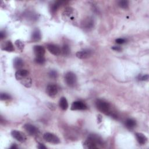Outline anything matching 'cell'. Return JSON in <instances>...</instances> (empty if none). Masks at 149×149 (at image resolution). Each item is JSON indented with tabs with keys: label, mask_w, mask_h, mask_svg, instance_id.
Listing matches in <instances>:
<instances>
[{
	"label": "cell",
	"mask_w": 149,
	"mask_h": 149,
	"mask_svg": "<svg viewBox=\"0 0 149 149\" xmlns=\"http://www.w3.org/2000/svg\"><path fill=\"white\" fill-rule=\"evenodd\" d=\"M96 106L97 108L103 114L110 115L111 113L110 110L111 106L110 104L105 100L98 99L96 102Z\"/></svg>",
	"instance_id": "3"
},
{
	"label": "cell",
	"mask_w": 149,
	"mask_h": 149,
	"mask_svg": "<svg viewBox=\"0 0 149 149\" xmlns=\"http://www.w3.org/2000/svg\"><path fill=\"white\" fill-rule=\"evenodd\" d=\"M62 17L63 20L66 22H72L76 19L77 12L75 9L71 7H68L63 11Z\"/></svg>",
	"instance_id": "2"
},
{
	"label": "cell",
	"mask_w": 149,
	"mask_h": 149,
	"mask_svg": "<svg viewBox=\"0 0 149 149\" xmlns=\"http://www.w3.org/2000/svg\"><path fill=\"white\" fill-rule=\"evenodd\" d=\"M92 54V51L90 49H84L77 52L76 55L79 59H86L90 57Z\"/></svg>",
	"instance_id": "10"
},
{
	"label": "cell",
	"mask_w": 149,
	"mask_h": 149,
	"mask_svg": "<svg viewBox=\"0 0 149 149\" xmlns=\"http://www.w3.org/2000/svg\"><path fill=\"white\" fill-rule=\"evenodd\" d=\"M18 81H19L23 85H24L26 87H31L32 84V79L29 76V75L21 78L18 80Z\"/></svg>",
	"instance_id": "15"
},
{
	"label": "cell",
	"mask_w": 149,
	"mask_h": 149,
	"mask_svg": "<svg viewBox=\"0 0 149 149\" xmlns=\"http://www.w3.org/2000/svg\"><path fill=\"white\" fill-rule=\"evenodd\" d=\"M112 49L115 51H120L122 50L121 47L120 46H114L112 47Z\"/></svg>",
	"instance_id": "32"
},
{
	"label": "cell",
	"mask_w": 149,
	"mask_h": 149,
	"mask_svg": "<svg viewBox=\"0 0 149 149\" xmlns=\"http://www.w3.org/2000/svg\"><path fill=\"white\" fill-rule=\"evenodd\" d=\"M28 75H29V71L26 69H19L15 73V78L18 80L21 78L27 76Z\"/></svg>",
	"instance_id": "18"
},
{
	"label": "cell",
	"mask_w": 149,
	"mask_h": 149,
	"mask_svg": "<svg viewBox=\"0 0 149 149\" xmlns=\"http://www.w3.org/2000/svg\"><path fill=\"white\" fill-rule=\"evenodd\" d=\"M33 51L36 56H43L46 53L45 48L40 45L35 46L33 48Z\"/></svg>",
	"instance_id": "14"
},
{
	"label": "cell",
	"mask_w": 149,
	"mask_h": 149,
	"mask_svg": "<svg viewBox=\"0 0 149 149\" xmlns=\"http://www.w3.org/2000/svg\"><path fill=\"white\" fill-rule=\"evenodd\" d=\"M136 121L133 120V119L129 118V119H128V120H127V121L125 122L126 127L129 129H133L136 127Z\"/></svg>",
	"instance_id": "21"
},
{
	"label": "cell",
	"mask_w": 149,
	"mask_h": 149,
	"mask_svg": "<svg viewBox=\"0 0 149 149\" xmlns=\"http://www.w3.org/2000/svg\"><path fill=\"white\" fill-rule=\"evenodd\" d=\"M135 135L136 139L140 144L143 145L147 143V138L144 134L142 133H136Z\"/></svg>",
	"instance_id": "17"
},
{
	"label": "cell",
	"mask_w": 149,
	"mask_h": 149,
	"mask_svg": "<svg viewBox=\"0 0 149 149\" xmlns=\"http://www.w3.org/2000/svg\"><path fill=\"white\" fill-rule=\"evenodd\" d=\"M103 144V140L97 135H90L84 142L83 147L85 148H97Z\"/></svg>",
	"instance_id": "1"
},
{
	"label": "cell",
	"mask_w": 149,
	"mask_h": 149,
	"mask_svg": "<svg viewBox=\"0 0 149 149\" xmlns=\"http://www.w3.org/2000/svg\"><path fill=\"white\" fill-rule=\"evenodd\" d=\"M71 110H85L87 109V106L86 104L82 101H76L73 102L71 108Z\"/></svg>",
	"instance_id": "8"
},
{
	"label": "cell",
	"mask_w": 149,
	"mask_h": 149,
	"mask_svg": "<svg viewBox=\"0 0 149 149\" xmlns=\"http://www.w3.org/2000/svg\"><path fill=\"white\" fill-rule=\"evenodd\" d=\"M115 42L118 44H124L126 42V40L125 39H122V38H119V39H117L116 40H115Z\"/></svg>",
	"instance_id": "30"
},
{
	"label": "cell",
	"mask_w": 149,
	"mask_h": 149,
	"mask_svg": "<svg viewBox=\"0 0 149 149\" xmlns=\"http://www.w3.org/2000/svg\"><path fill=\"white\" fill-rule=\"evenodd\" d=\"M35 62L39 64H43L46 62V59L43 56H36L35 58Z\"/></svg>",
	"instance_id": "26"
},
{
	"label": "cell",
	"mask_w": 149,
	"mask_h": 149,
	"mask_svg": "<svg viewBox=\"0 0 149 149\" xmlns=\"http://www.w3.org/2000/svg\"><path fill=\"white\" fill-rule=\"evenodd\" d=\"M119 7H120L122 8H127L129 5V2L126 0H123V1H120L118 3Z\"/></svg>",
	"instance_id": "24"
},
{
	"label": "cell",
	"mask_w": 149,
	"mask_h": 149,
	"mask_svg": "<svg viewBox=\"0 0 149 149\" xmlns=\"http://www.w3.org/2000/svg\"><path fill=\"white\" fill-rule=\"evenodd\" d=\"M11 135L14 139L20 143L24 142L27 139L26 135L23 132L17 130L12 131L11 132Z\"/></svg>",
	"instance_id": "7"
},
{
	"label": "cell",
	"mask_w": 149,
	"mask_h": 149,
	"mask_svg": "<svg viewBox=\"0 0 149 149\" xmlns=\"http://www.w3.org/2000/svg\"><path fill=\"white\" fill-rule=\"evenodd\" d=\"M59 106L63 110L65 111L68 108V103L67 100V99L64 97H63L61 98L59 102Z\"/></svg>",
	"instance_id": "19"
},
{
	"label": "cell",
	"mask_w": 149,
	"mask_h": 149,
	"mask_svg": "<svg viewBox=\"0 0 149 149\" xmlns=\"http://www.w3.org/2000/svg\"><path fill=\"white\" fill-rule=\"evenodd\" d=\"M0 99L1 100H7L11 99V96L6 93H1L0 96Z\"/></svg>",
	"instance_id": "27"
},
{
	"label": "cell",
	"mask_w": 149,
	"mask_h": 149,
	"mask_svg": "<svg viewBox=\"0 0 149 149\" xmlns=\"http://www.w3.org/2000/svg\"><path fill=\"white\" fill-rule=\"evenodd\" d=\"M139 80H142V81H145L147 80L148 79V75H140L139 76Z\"/></svg>",
	"instance_id": "29"
},
{
	"label": "cell",
	"mask_w": 149,
	"mask_h": 149,
	"mask_svg": "<svg viewBox=\"0 0 149 149\" xmlns=\"http://www.w3.org/2000/svg\"><path fill=\"white\" fill-rule=\"evenodd\" d=\"M1 49L7 52H13L15 50L13 44L10 40L4 42L1 44Z\"/></svg>",
	"instance_id": "13"
},
{
	"label": "cell",
	"mask_w": 149,
	"mask_h": 149,
	"mask_svg": "<svg viewBox=\"0 0 149 149\" xmlns=\"http://www.w3.org/2000/svg\"><path fill=\"white\" fill-rule=\"evenodd\" d=\"M47 48L49 52L54 55H59L61 53V49L58 46L54 44H47Z\"/></svg>",
	"instance_id": "9"
},
{
	"label": "cell",
	"mask_w": 149,
	"mask_h": 149,
	"mask_svg": "<svg viewBox=\"0 0 149 149\" xmlns=\"http://www.w3.org/2000/svg\"><path fill=\"white\" fill-rule=\"evenodd\" d=\"M43 138L46 142L50 143L58 144L60 143V140H59L58 137L52 133L47 132L44 133L43 135Z\"/></svg>",
	"instance_id": "5"
},
{
	"label": "cell",
	"mask_w": 149,
	"mask_h": 149,
	"mask_svg": "<svg viewBox=\"0 0 149 149\" xmlns=\"http://www.w3.org/2000/svg\"><path fill=\"white\" fill-rule=\"evenodd\" d=\"M6 36H7V35H6L5 32H4V31L0 32V38H1V39H3L5 38Z\"/></svg>",
	"instance_id": "31"
},
{
	"label": "cell",
	"mask_w": 149,
	"mask_h": 149,
	"mask_svg": "<svg viewBox=\"0 0 149 149\" xmlns=\"http://www.w3.org/2000/svg\"><path fill=\"white\" fill-rule=\"evenodd\" d=\"M58 87L55 84H48L46 88V93L50 97H54L58 93Z\"/></svg>",
	"instance_id": "11"
},
{
	"label": "cell",
	"mask_w": 149,
	"mask_h": 149,
	"mask_svg": "<svg viewBox=\"0 0 149 149\" xmlns=\"http://www.w3.org/2000/svg\"><path fill=\"white\" fill-rule=\"evenodd\" d=\"M65 81L68 86L69 87H73L77 82V78L75 75L72 72H68L65 75Z\"/></svg>",
	"instance_id": "4"
},
{
	"label": "cell",
	"mask_w": 149,
	"mask_h": 149,
	"mask_svg": "<svg viewBox=\"0 0 149 149\" xmlns=\"http://www.w3.org/2000/svg\"><path fill=\"white\" fill-rule=\"evenodd\" d=\"M41 38H42V35L40 30L38 29H35L34 31L32 33V37H31L32 41L33 42H37L40 40Z\"/></svg>",
	"instance_id": "16"
},
{
	"label": "cell",
	"mask_w": 149,
	"mask_h": 149,
	"mask_svg": "<svg viewBox=\"0 0 149 149\" xmlns=\"http://www.w3.org/2000/svg\"><path fill=\"white\" fill-rule=\"evenodd\" d=\"M23 65V61L20 58H16L14 61V68L17 69L19 70L21 69L20 68Z\"/></svg>",
	"instance_id": "20"
},
{
	"label": "cell",
	"mask_w": 149,
	"mask_h": 149,
	"mask_svg": "<svg viewBox=\"0 0 149 149\" xmlns=\"http://www.w3.org/2000/svg\"><path fill=\"white\" fill-rule=\"evenodd\" d=\"M71 50L68 44H64L61 48V53L64 55H68L70 53Z\"/></svg>",
	"instance_id": "23"
},
{
	"label": "cell",
	"mask_w": 149,
	"mask_h": 149,
	"mask_svg": "<svg viewBox=\"0 0 149 149\" xmlns=\"http://www.w3.org/2000/svg\"><path fill=\"white\" fill-rule=\"evenodd\" d=\"M10 148H12V149H15V148H18V146H16V144H13Z\"/></svg>",
	"instance_id": "34"
},
{
	"label": "cell",
	"mask_w": 149,
	"mask_h": 149,
	"mask_svg": "<svg viewBox=\"0 0 149 149\" xmlns=\"http://www.w3.org/2000/svg\"><path fill=\"white\" fill-rule=\"evenodd\" d=\"M63 3H64L63 1H56V2H55L54 4H52L51 5V8H50L51 12H52V14H54L55 12H56L58 9L60 7V6L62 5Z\"/></svg>",
	"instance_id": "22"
},
{
	"label": "cell",
	"mask_w": 149,
	"mask_h": 149,
	"mask_svg": "<svg viewBox=\"0 0 149 149\" xmlns=\"http://www.w3.org/2000/svg\"><path fill=\"white\" fill-rule=\"evenodd\" d=\"M15 44L16 46L18 47V48L19 50H20V51H22V50H23L24 45L23 43L21 40H16Z\"/></svg>",
	"instance_id": "25"
},
{
	"label": "cell",
	"mask_w": 149,
	"mask_h": 149,
	"mask_svg": "<svg viewBox=\"0 0 149 149\" xmlns=\"http://www.w3.org/2000/svg\"><path fill=\"white\" fill-rule=\"evenodd\" d=\"M49 76H50V78H52V79H55L57 78V72L55 71H51L49 73Z\"/></svg>",
	"instance_id": "28"
},
{
	"label": "cell",
	"mask_w": 149,
	"mask_h": 149,
	"mask_svg": "<svg viewBox=\"0 0 149 149\" xmlns=\"http://www.w3.org/2000/svg\"><path fill=\"white\" fill-rule=\"evenodd\" d=\"M23 128L27 133L31 136H36L39 133V130L33 125L26 124L23 126Z\"/></svg>",
	"instance_id": "6"
},
{
	"label": "cell",
	"mask_w": 149,
	"mask_h": 149,
	"mask_svg": "<svg viewBox=\"0 0 149 149\" xmlns=\"http://www.w3.org/2000/svg\"><path fill=\"white\" fill-rule=\"evenodd\" d=\"M38 148H40V149L47 148V147H46L43 144H42V143H39V146H38Z\"/></svg>",
	"instance_id": "33"
},
{
	"label": "cell",
	"mask_w": 149,
	"mask_h": 149,
	"mask_svg": "<svg viewBox=\"0 0 149 149\" xmlns=\"http://www.w3.org/2000/svg\"><path fill=\"white\" fill-rule=\"evenodd\" d=\"M82 24V27L84 30L90 31V30L93 29V27H94V21L92 18H88L83 21Z\"/></svg>",
	"instance_id": "12"
}]
</instances>
